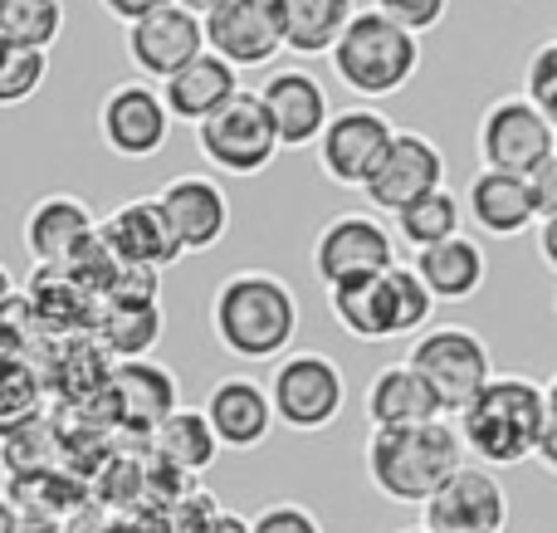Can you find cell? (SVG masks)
Returning <instances> with one entry per match:
<instances>
[{
  "instance_id": "obj_1",
  "label": "cell",
  "mask_w": 557,
  "mask_h": 533,
  "mask_svg": "<svg viewBox=\"0 0 557 533\" xmlns=\"http://www.w3.org/2000/svg\"><path fill=\"white\" fill-rule=\"evenodd\" d=\"M460 441L484 470H513L539 460L548 431V387L523 372H499L460 421Z\"/></svg>"
},
{
  "instance_id": "obj_2",
  "label": "cell",
  "mask_w": 557,
  "mask_h": 533,
  "mask_svg": "<svg viewBox=\"0 0 557 533\" xmlns=\"http://www.w3.org/2000/svg\"><path fill=\"white\" fill-rule=\"evenodd\" d=\"M470 450L460 441L455 421H431V426H411V431H372L362 446V466L367 480L382 499L392 505H431L445 489V480H455L470 466Z\"/></svg>"
},
{
  "instance_id": "obj_3",
  "label": "cell",
  "mask_w": 557,
  "mask_h": 533,
  "mask_svg": "<svg viewBox=\"0 0 557 533\" xmlns=\"http://www.w3.org/2000/svg\"><path fill=\"white\" fill-rule=\"evenodd\" d=\"M211 333L240 362H278L298 333V299L278 274L240 270L211 299Z\"/></svg>"
},
{
  "instance_id": "obj_4",
  "label": "cell",
  "mask_w": 557,
  "mask_h": 533,
  "mask_svg": "<svg viewBox=\"0 0 557 533\" xmlns=\"http://www.w3.org/2000/svg\"><path fill=\"white\" fill-rule=\"evenodd\" d=\"M327 313L337 329L357 343H386L406 338V333H425L435 313V294L416 274V264H396L386 274H367V280H347L327 289Z\"/></svg>"
},
{
  "instance_id": "obj_5",
  "label": "cell",
  "mask_w": 557,
  "mask_h": 533,
  "mask_svg": "<svg viewBox=\"0 0 557 533\" xmlns=\"http://www.w3.org/2000/svg\"><path fill=\"white\" fill-rule=\"evenodd\" d=\"M327 59H333V74L343 78V88L362 98H392L421 69V39L411 29L392 25L382 10H357Z\"/></svg>"
},
{
  "instance_id": "obj_6",
  "label": "cell",
  "mask_w": 557,
  "mask_h": 533,
  "mask_svg": "<svg viewBox=\"0 0 557 533\" xmlns=\"http://www.w3.org/2000/svg\"><path fill=\"white\" fill-rule=\"evenodd\" d=\"M401 362L435 392L445 421L450 417L460 421L465 411H470V401L499 377L494 358H490V343L470 329H425Z\"/></svg>"
},
{
  "instance_id": "obj_7",
  "label": "cell",
  "mask_w": 557,
  "mask_h": 533,
  "mask_svg": "<svg viewBox=\"0 0 557 533\" xmlns=\"http://www.w3.org/2000/svg\"><path fill=\"white\" fill-rule=\"evenodd\" d=\"M196 147H201L206 162L231 176H260L264 166H274V157L284 152L260 88H245V94H235L215 117H206V123L196 127Z\"/></svg>"
},
{
  "instance_id": "obj_8",
  "label": "cell",
  "mask_w": 557,
  "mask_h": 533,
  "mask_svg": "<svg viewBox=\"0 0 557 533\" xmlns=\"http://www.w3.org/2000/svg\"><path fill=\"white\" fill-rule=\"evenodd\" d=\"M270 401L278 426L313 436V431H327L343 417L347 377L327 352H288L270 372Z\"/></svg>"
},
{
  "instance_id": "obj_9",
  "label": "cell",
  "mask_w": 557,
  "mask_h": 533,
  "mask_svg": "<svg viewBox=\"0 0 557 533\" xmlns=\"http://www.w3.org/2000/svg\"><path fill=\"white\" fill-rule=\"evenodd\" d=\"M474 147H480L484 172L533 176L548 157H557V127L523 94H509L484 108Z\"/></svg>"
},
{
  "instance_id": "obj_10",
  "label": "cell",
  "mask_w": 557,
  "mask_h": 533,
  "mask_svg": "<svg viewBox=\"0 0 557 533\" xmlns=\"http://www.w3.org/2000/svg\"><path fill=\"white\" fill-rule=\"evenodd\" d=\"M98 137L123 162L157 157L166 147V137H172V108H166L162 88H152L147 78L113 84L103 94V103H98Z\"/></svg>"
},
{
  "instance_id": "obj_11",
  "label": "cell",
  "mask_w": 557,
  "mask_h": 533,
  "mask_svg": "<svg viewBox=\"0 0 557 533\" xmlns=\"http://www.w3.org/2000/svg\"><path fill=\"white\" fill-rule=\"evenodd\" d=\"M396 142V123L376 108H343L333 113L327 133L318 137V166L333 186H352V191H367L376 172H382L386 152Z\"/></svg>"
},
{
  "instance_id": "obj_12",
  "label": "cell",
  "mask_w": 557,
  "mask_h": 533,
  "mask_svg": "<svg viewBox=\"0 0 557 533\" xmlns=\"http://www.w3.org/2000/svg\"><path fill=\"white\" fill-rule=\"evenodd\" d=\"M396 270V231H386L376 215H337L318 231L313 240V274L333 289L347 280H367V274Z\"/></svg>"
},
{
  "instance_id": "obj_13",
  "label": "cell",
  "mask_w": 557,
  "mask_h": 533,
  "mask_svg": "<svg viewBox=\"0 0 557 533\" xmlns=\"http://www.w3.org/2000/svg\"><path fill=\"white\" fill-rule=\"evenodd\" d=\"M206 45L235 69H264L284 45V10L278 0H221L206 10Z\"/></svg>"
},
{
  "instance_id": "obj_14",
  "label": "cell",
  "mask_w": 557,
  "mask_h": 533,
  "mask_svg": "<svg viewBox=\"0 0 557 533\" xmlns=\"http://www.w3.org/2000/svg\"><path fill=\"white\" fill-rule=\"evenodd\" d=\"M206 20L191 15L186 5H166L157 10V15L137 20V25H127V59H133V69L147 78V84H166V78H176L186 64H196V59L206 54Z\"/></svg>"
},
{
  "instance_id": "obj_15",
  "label": "cell",
  "mask_w": 557,
  "mask_h": 533,
  "mask_svg": "<svg viewBox=\"0 0 557 533\" xmlns=\"http://www.w3.org/2000/svg\"><path fill=\"white\" fill-rule=\"evenodd\" d=\"M431 533H504L509 529V489L494 480V470L465 466L445 489L421 509Z\"/></svg>"
},
{
  "instance_id": "obj_16",
  "label": "cell",
  "mask_w": 557,
  "mask_h": 533,
  "mask_svg": "<svg viewBox=\"0 0 557 533\" xmlns=\"http://www.w3.org/2000/svg\"><path fill=\"white\" fill-rule=\"evenodd\" d=\"M445 186V152L425 133H396L392 152H386L382 172L367 182V206L386 215H401L406 206H416L421 196Z\"/></svg>"
},
{
  "instance_id": "obj_17",
  "label": "cell",
  "mask_w": 557,
  "mask_h": 533,
  "mask_svg": "<svg viewBox=\"0 0 557 533\" xmlns=\"http://www.w3.org/2000/svg\"><path fill=\"white\" fill-rule=\"evenodd\" d=\"M166 221H172V235L186 255H206L231 235V196H225L221 182L191 172V176H172V182L157 191Z\"/></svg>"
},
{
  "instance_id": "obj_18",
  "label": "cell",
  "mask_w": 557,
  "mask_h": 533,
  "mask_svg": "<svg viewBox=\"0 0 557 533\" xmlns=\"http://www.w3.org/2000/svg\"><path fill=\"white\" fill-rule=\"evenodd\" d=\"M103 401H108L113 426L147 431V436H152V431L162 426L172 411H182V387H176L172 368H162V362H152V358L117 362L113 382H108V392H103Z\"/></svg>"
},
{
  "instance_id": "obj_19",
  "label": "cell",
  "mask_w": 557,
  "mask_h": 533,
  "mask_svg": "<svg viewBox=\"0 0 557 533\" xmlns=\"http://www.w3.org/2000/svg\"><path fill=\"white\" fill-rule=\"evenodd\" d=\"M98 235L113 250L117 264H143V270H166V264L182 260V245L172 235V221H166L162 201L157 196H133L123 201L108 221H98Z\"/></svg>"
},
{
  "instance_id": "obj_20",
  "label": "cell",
  "mask_w": 557,
  "mask_h": 533,
  "mask_svg": "<svg viewBox=\"0 0 557 533\" xmlns=\"http://www.w3.org/2000/svg\"><path fill=\"white\" fill-rule=\"evenodd\" d=\"M206 421L215 426V436H221L225 450H255L270 441L274 431V401H270V387L255 377H240V372H231V377L211 382V392H206L201 401Z\"/></svg>"
},
{
  "instance_id": "obj_21",
  "label": "cell",
  "mask_w": 557,
  "mask_h": 533,
  "mask_svg": "<svg viewBox=\"0 0 557 533\" xmlns=\"http://www.w3.org/2000/svg\"><path fill=\"white\" fill-rule=\"evenodd\" d=\"M260 98H264V108H270L284 147H318V137L333 123L327 88L318 84L308 69H278V74L264 78Z\"/></svg>"
},
{
  "instance_id": "obj_22",
  "label": "cell",
  "mask_w": 557,
  "mask_h": 533,
  "mask_svg": "<svg viewBox=\"0 0 557 533\" xmlns=\"http://www.w3.org/2000/svg\"><path fill=\"white\" fill-rule=\"evenodd\" d=\"M362 417L372 431H411V426L441 421L445 411H441V401H435V392L425 387L406 362H396V368H382L372 382H367Z\"/></svg>"
},
{
  "instance_id": "obj_23",
  "label": "cell",
  "mask_w": 557,
  "mask_h": 533,
  "mask_svg": "<svg viewBox=\"0 0 557 533\" xmlns=\"http://www.w3.org/2000/svg\"><path fill=\"white\" fill-rule=\"evenodd\" d=\"M465 211L484 235H499V240H513V235L539 225L529 176H509V172H474L470 191H465Z\"/></svg>"
},
{
  "instance_id": "obj_24",
  "label": "cell",
  "mask_w": 557,
  "mask_h": 533,
  "mask_svg": "<svg viewBox=\"0 0 557 533\" xmlns=\"http://www.w3.org/2000/svg\"><path fill=\"white\" fill-rule=\"evenodd\" d=\"M235 94H245V88H240V69L225 64V59L211 54V49H206L196 64H186L176 78H166V84H162V98H166V108H172V117L196 123V127H201L206 117L221 113Z\"/></svg>"
},
{
  "instance_id": "obj_25",
  "label": "cell",
  "mask_w": 557,
  "mask_h": 533,
  "mask_svg": "<svg viewBox=\"0 0 557 533\" xmlns=\"http://www.w3.org/2000/svg\"><path fill=\"white\" fill-rule=\"evenodd\" d=\"M88 235H98V221L78 196H45L25 215V250L35 255V264H64Z\"/></svg>"
},
{
  "instance_id": "obj_26",
  "label": "cell",
  "mask_w": 557,
  "mask_h": 533,
  "mask_svg": "<svg viewBox=\"0 0 557 533\" xmlns=\"http://www.w3.org/2000/svg\"><path fill=\"white\" fill-rule=\"evenodd\" d=\"M416 274H421L425 289L435 294V303H465L484 289L490 260H484V250L470 240V235H455V240L416 255Z\"/></svg>"
},
{
  "instance_id": "obj_27",
  "label": "cell",
  "mask_w": 557,
  "mask_h": 533,
  "mask_svg": "<svg viewBox=\"0 0 557 533\" xmlns=\"http://www.w3.org/2000/svg\"><path fill=\"white\" fill-rule=\"evenodd\" d=\"M278 10H284V45L304 59L333 54L357 15L352 0H278Z\"/></svg>"
},
{
  "instance_id": "obj_28",
  "label": "cell",
  "mask_w": 557,
  "mask_h": 533,
  "mask_svg": "<svg viewBox=\"0 0 557 533\" xmlns=\"http://www.w3.org/2000/svg\"><path fill=\"white\" fill-rule=\"evenodd\" d=\"M94 333L108 348V358L143 362V358H152V348L162 343L166 313H162V303H103Z\"/></svg>"
},
{
  "instance_id": "obj_29",
  "label": "cell",
  "mask_w": 557,
  "mask_h": 533,
  "mask_svg": "<svg viewBox=\"0 0 557 533\" xmlns=\"http://www.w3.org/2000/svg\"><path fill=\"white\" fill-rule=\"evenodd\" d=\"M152 450L162 460H172L176 470H186V475H201V470L215 466V456H221L225 446L201 407H182L152 431Z\"/></svg>"
},
{
  "instance_id": "obj_30",
  "label": "cell",
  "mask_w": 557,
  "mask_h": 533,
  "mask_svg": "<svg viewBox=\"0 0 557 533\" xmlns=\"http://www.w3.org/2000/svg\"><path fill=\"white\" fill-rule=\"evenodd\" d=\"M45 397H49V382L39 372V362L0 352V436L45 417Z\"/></svg>"
},
{
  "instance_id": "obj_31",
  "label": "cell",
  "mask_w": 557,
  "mask_h": 533,
  "mask_svg": "<svg viewBox=\"0 0 557 533\" xmlns=\"http://www.w3.org/2000/svg\"><path fill=\"white\" fill-rule=\"evenodd\" d=\"M392 221H396V240H406L416 255H421V250H435V245L455 240V235H465L460 231L465 206H460V196L441 186V191L421 196V201L406 206V211L392 215Z\"/></svg>"
},
{
  "instance_id": "obj_32",
  "label": "cell",
  "mask_w": 557,
  "mask_h": 533,
  "mask_svg": "<svg viewBox=\"0 0 557 533\" xmlns=\"http://www.w3.org/2000/svg\"><path fill=\"white\" fill-rule=\"evenodd\" d=\"M5 495H10V505L20 509V519H29V524H64V519L88 499V489H78L69 475L49 470V475L10 480Z\"/></svg>"
},
{
  "instance_id": "obj_33",
  "label": "cell",
  "mask_w": 557,
  "mask_h": 533,
  "mask_svg": "<svg viewBox=\"0 0 557 533\" xmlns=\"http://www.w3.org/2000/svg\"><path fill=\"white\" fill-rule=\"evenodd\" d=\"M0 35L10 45L25 49H54V39L64 35V5L59 0H0Z\"/></svg>"
},
{
  "instance_id": "obj_34",
  "label": "cell",
  "mask_w": 557,
  "mask_h": 533,
  "mask_svg": "<svg viewBox=\"0 0 557 533\" xmlns=\"http://www.w3.org/2000/svg\"><path fill=\"white\" fill-rule=\"evenodd\" d=\"M59 431L49 426L45 417L29 421V426L10 431V436H0V466H5L10 480H29V475H49L59 460Z\"/></svg>"
},
{
  "instance_id": "obj_35",
  "label": "cell",
  "mask_w": 557,
  "mask_h": 533,
  "mask_svg": "<svg viewBox=\"0 0 557 533\" xmlns=\"http://www.w3.org/2000/svg\"><path fill=\"white\" fill-rule=\"evenodd\" d=\"M88 495H94L98 505H108L113 515H133V509L152 505V499H147V456H108L103 466H98V480Z\"/></svg>"
},
{
  "instance_id": "obj_36",
  "label": "cell",
  "mask_w": 557,
  "mask_h": 533,
  "mask_svg": "<svg viewBox=\"0 0 557 533\" xmlns=\"http://www.w3.org/2000/svg\"><path fill=\"white\" fill-rule=\"evenodd\" d=\"M49 78V54L45 49H25V45H10L0 35V108H20L45 88Z\"/></svg>"
},
{
  "instance_id": "obj_37",
  "label": "cell",
  "mask_w": 557,
  "mask_h": 533,
  "mask_svg": "<svg viewBox=\"0 0 557 533\" xmlns=\"http://www.w3.org/2000/svg\"><path fill=\"white\" fill-rule=\"evenodd\" d=\"M39 333H45V323H39V309L29 303V294H15L10 303H0V352H10V358H35Z\"/></svg>"
},
{
  "instance_id": "obj_38",
  "label": "cell",
  "mask_w": 557,
  "mask_h": 533,
  "mask_svg": "<svg viewBox=\"0 0 557 533\" xmlns=\"http://www.w3.org/2000/svg\"><path fill=\"white\" fill-rule=\"evenodd\" d=\"M523 98L557 127V39H543L523 64Z\"/></svg>"
},
{
  "instance_id": "obj_39",
  "label": "cell",
  "mask_w": 557,
  "mask_h": 533,
  "mask_svg": "<svg viewBox=\"0 0 557 533\" xmlns=\"http://www.w3.org/2000/svg\"><path fill=\"white\" fill-rule=\"evenodd\" d=\"M221 515H225V509L215 505V495H211V489H201V485L166 509V519H172V533H211L215 524H221Z\"/></svg>"
},
{
  "instance_id": "obj_40",
  "label": "cell",
  "mask_w": 557,
  "mask_h": 533,
  "mask_svg": "<svg viewBox=\"0 0 557 533\" xmlns=\"http://www.w3.org/2000/svg\"><path fill=\"white\" fill-rule=\"evenodd\" d=\"M372 10H382L392 25L411 29L416 39L425 35V29H435L445 20V10H450V0H372Z\"/></svg>"
},
{
  "instance_id": "obj_41",
  "label": "cell",
  "mask_w": 557,
  "mask_h": 533,
  "mask_svg": "<svg viewBox=\"0 0 557 533\" xmlns=\"http://www.w3.org/2000/svg\"><path fill=\"white\" fill-rule=\"evenodd\" d=\"M250 533H323V524H318V515L308 505L278 499V505H264L260 515L250 519Z\"/></svg>"
},
{
  "instance_id": "obj_42",
  "label": "cell",
  "mask_w": 557,
  "mask_h": 533,
  "mask_svg": "<svg viewBox=\"0 0 557 533\" xmlns=\"http://www.w3.org/2000/svg\"><path fill=\"white\" fill-rule=\"evenodd\" d=\"M103 303H162V270H143V264H123L113 289Z\"/></svg>"
},
{
  "instance_id": "obj_43",
  "label": "cell",
  "mask_w": 557,
  "mask_h": 533,
  "mask_svg": "<svg viewBox=\"0 0 557 533\" xmlns=\"http://www.w3.org/2000/svg\"><path fill=\"white\" fill-rule=\"evenodd\" d=\"M59 533H117V515L108 505H98L94 495L84 499V505L74 509V515L59 524Z\"/></svg>"
},
{
  "instance_id": "obj_44",
  "label": "cell",
  "mask_w": 557,
  "mask_h": 533,
  "mask_svg": "<svg viewBox=\"0 0 557 533\" xmlns=\"http://www.w3.org/2000/svg\"><path fill=\"white\" fill-rule=\"evenodd\" d=\"M529 191H533V206H539V225L557 221V157H548V162L529 176Z\"/></svg>"
},
{
  "instance_id": "obj_45",
  "label": "cell",
  "mask_w": 557,
  "mask_h": 533,
  "mask_svg": "<svg viewBox=\"0 0 557 533\" xmlns=\"http://www.w3.org/2000/svg\"><path fill=\"white\" fill-rule=\"evenodd\" d=\"M98 5H103L113 20H123V25H137V20H147V15H157V10L176 5V0H98Z\"/></svg>"
},
{
  "instance_id": "obj_46",
  "label": "cell",
  "mask_w": 557,
  "mask_h": 533,
  "mask_svg": "<svg viewBox=\"0 0 557 533\" xmlns=\"http://www.w3.org/2000/svg\"><path fill=\"white\" fill-rule=\"evenodd\" d=\"M543 387H548V431H543L539 460H543V470H548V475L557 480V372H553L548 382H543Z\"/></svg>"
},
{
  "instance_id": "obj_47",
  "label": "cell",
  "mask_w": 557,
  "mask_h": 533,
  "mask_svg": "<svg viewBox=\"0 0 557 533\" xmlns=\"http://www.w3.org/2000/svg\"><path fill=\"white\" fill-rule=\"evenodd\" d=\"M539 260L557 274V221H543L539 225Z\"/></svg>"
},
{
  "instance_id": "obj_48",
  "label": "cell",
  "mask_w": 557,
  "mask_h": 533,
  "mask_svg": "<svg viewBox=\"0 0 557 533\" xmlns=\"http://www.w3.org/2000/svg\"><path fill=\"white\" fill-rule=\"evenodd\" d=\"M25 529V519H20V509L10 505V495H0V533H20Z\"/></svg>"
},
{
  "instance_id": "obj_49",
  "label": "cell",
  "mask_w": 557,
  "mask_h": 533,
  "mask_svg": "<svg viewBox=\"0 0 557 533\" xmlns=\"http://www.w3.org/2000/svg\"><path fill=\"white\" fill-rule=\"evenodd\" d=\"M211 533H250V519H245V515H231V509H225L221 524H215Z\"/></svg>"
},
{
  "instance_id": "obj_50",
  "label": "cell",
  "mask_w": 557,
  "mask_h": 533,
  "mask_svg": "<svg viewBox=\"0 0 557 533\" xmlns=\"http://www.w3.org/2000/svg\"><path fill=\"white\" fill-rule=\"evenodd\" d=\"M20 294V284H15V274H10V264H0V303H10Z\"/></svg>"
},
{
  "instance_id": "obj_51",
  "label": "cell",
  "mask_w": 557,
  "mask_h": 533,
  "mask_svg": "<svg viewBox=\"0 0 557 533\" xmlns=\"http://www.w3.org/2000/svg\"><path fill=\"white\" fill-rule=\"evenodd\" d=\"M176 5H186V10H191V15H206V10H215V5H221V0H176Z\"/></svg>"
},
{
  "instance_id": "obj_52",
  "label": "cell",
  "mask_w": 557,
  "mask_h": 533,
  "mask_svg": "<svg viewBox=\"0 0 557 533\" xmlns=\"http://www.w3.org/2000/svg\"><path fill=\"white\" fill-rule=\"evenodd\" d=\"M20 533H59V524H29V519H25V529H20Z\"/></svg>"
},
{
  "instance_id": "obj_53",
  "label": "cell",
  "mask_w": 557,
  "mask_h": 533,
  "mask_svg": "<svg viewBox=\"0 0 557 533\" xmlns=\"http://www.w3.org/2000/svg\"><path fill=\"white\" fill-rule=\"evenodd\" d=\"M401 533H431V529H401Z\"/></svg>"
},
{
  "instance_id": "obj_54",
  "label": "cell",
  "mask_w": 557,
  "mask_h": 533,
  "mask_svg": "<svg viewBox=\"0 0 557 533\" xmlns=\"http://www.w3.org/2000/svg\"><path fill=\"white\" fill-rule=\"evenodd\" d=\"M553 309H557V294H553Z\"/></svg>"
}]
</instances>
